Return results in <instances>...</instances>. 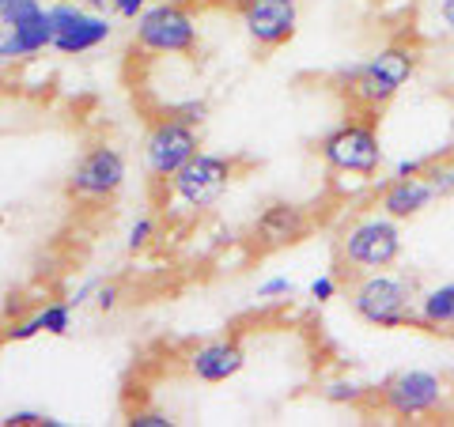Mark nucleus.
I'll use <instances>...</instances> for the list:
<instances>
[{
	"label": "nucleus",
	"instance_id": "2",
	"mask_svg": "<svg viewBox=\"0 0 454 427\" xmlns=\"http://www.w3.org/2000/svg\"><path fill=\"white\" fill-rule=\"evenodd\" d=\"M417 280L405 273H387V268H375V273H360V280L352 283L348 291V307L360 322L375 325V330H405V325H417Z\"/></svg>",
	"mask_w": 454,
	"mask_h": 427
},
{
	"label": "nucleus",
	"instance_id": "17",
	"mask_svg": "<svg viewBox=\"0 0 454 427\" xmlns=\"http://www.w3.org/2000/svg\"><path fill=\"white\" fill-rule=\"evenodd\" d=\"M424 178H428V186L435 190L439 201H450L454 197V159L450 155H428Z\"/></svg>",
	"mask_w": 454,
	"mask_h": 427
},
{
	"label": "nucleus",
	"instance_id": "10",
	"mask_svg": "<svg viewBox=\"0 0 454 427\" xmlns=\"http://www.w3.org/2000/svg\"><path fill=\"white\" fill-rule=\"evenodd\" d=\"M239 16H243L247 35L262 50H277L295 38L300 27V0H239Z\"/></svg>",
	"mask_w": 454,
	"mask_h": 427
},
{
	"label": "nucleus",
	"instance_id": "26",
	"mask_svg": "<svg viewBox=\"0 0 454 427\" xmlns=\"http://www.w3.org/2000/svg\"><path fill=\"white\" fill-rule=\"evenodd\" d=\"M310 299H315V303H330V299H337V280L318 276L315 283H310Z\"/></svg>",
	"mask_w": 454,
	"mask_h": 427
},
{
	"label": "nucleus",
	"instance_id": "3",
	"mask_svg": "<svg viewBox=\"0 0 454 427\" xmlns=\"http://www.w3.org/2000/svg\"><path fill=\"white\" fill-rule=\"evenodd\" d=\"M397 258H402V223L387 212H372L340 235V261L356 273L394 268Z\"/></svg>",
	"mask_w": 454,
	"mask_h": 427
},
{
	"label": "nucleus",
	"instance_id": "29",
	"mask_svg": "<svg viewBox=\"0 0 454 427\" xmlns=\"http://www.w3.org/2000/svg\"><path fill=\"white\" fill-rule=\"evenodd\" d=\"M424 167H428V159H402V163H394V178H413V175H424Z\"/></svg>",
	"mask_w": 454,
	"mask_h": 427
},
{
	"label": "nucleus",
	"instance_id": "9",
	"mask_svg": "<svg viewBox=\"0 0 454 427\" xmlns=\"http://www.w3.org/2000/svg\"><path fill=\"white\" fill-rule=\"evenodd\" d=\"M125 186V155L118 148H91L68 175V197L76 201H110Z\"/></svg>",
	"mask_w": 454,
	"mask_h": 427
},
{
	"label": "nucleus",
	"instance_id": "12",
	"mask_svg": "<svg viewBox=\"0 0 454 427\" xmlns=\"http://www.w3.org/2000/svg\"><path fill=\"white\" fill-rule=\"evenodd\" d=\"M435 201H439V197H435V190L428 186V178H424V175L390 178L387 190L379 193V212H387V216H394L397 223H405V220L424 216V212H428Z\"/></svg>",
	"mask_w": 454,
	"mask_h": 427
},
{
	"label": "nucleus",
	"instance_id": "34",
	"mask_svg": "<svg viewBox=\"0 0 454 427\" xmlns=\"http://www.w3.org/2000/svg\"><path fill=\"white\" fill-rule=\"evenodd\" d=\"M450 73H454V65H450Z\"/></svg>",
	"mask_w": 454,
	"mask_h": 427
},
{
	"label": "nucleus",
	"instance_id": "24",
	"mask_svg": "<svg viewBox=\"0 0 454 427\" xmlns=\"http://www.w3.org/2000/svg\"><path fill=\"white\" fill-rule=\"evenodd\" d=\"M118 299H121L118 283H98V288H95V307L103 310V314H110V310L118 307Z\"/></svg>",
	"mask_w": 454,
	"mask_h": 427
},
{
	"label": "nucleus",
	"instance_id": "27",
	"mask_svg": "<svg viewBox=\"0 0 454 427\" xmlns=\"http://www.w3.org/2000/svg\"><path fill=\"white\" fill-rule=\"evenodd\" d=\"M148 238H152V220H137V223L129 227V250H133V253L145 250Z\"/></svg>",
	"mask_w": 454,
	"mask_h": 427
},
{
	"label": "nucleus",
	"instance_id": "15",
	"mask_svg": "<svg viewBox=\"0 0 454 427\" xmlns=\"http://www.w3.org/2000/svg\"><path fill=\"white\" fill-rule=\"evenodd\" d=\"M417 325L428 333H454V280L428 288L417 303Z\"/></svg>",
	"mask_w": 454,
	"mask_h": 427
},
{
	"label": "nucleus",
	"instance_id": "6",
	"mask_svg": "<svg viewBox=\"0 0 454 427\" xmlns=\"http://www.w3.org/2000/svg\"><path fill=\"white\" fill-rule=\"evenodd\" d=\"M137 46L145 53H190L197 46V23L182 4H152L137 16Z\"/></svg>",
	"mask_w": 454,
	"mask_h": 427
},
{
	"label": "nucleus",
	"instance_id": "18",
	"mask_svg": "<svg viewBox=\"0 0 454 427\" xmlns=\"http://www.w3.org/2000/svg\"><path fill=\"white\" fill-rule=\"evenodd\" d=\"M38 322H42V333H50V337H68V333H73V303L42 307V310H38Z\"/></svg>",
	"mask_w": 454,
	"mask_h": 427
},
{
	"label": "nucleus",
	"instance_id": "31",
	"mask_svg": "<svg viewBox=\"0 0 454 427\" xmlns=\"http://www.w3.org/2000/svg\"><path fill=\"white\" fill-rule=\"evenodd\" d=\"M95 288H98V280H88V283H83V288H76V295H73V299H68V303H73V307H80V303H88V295H95Z\"/></svg>",
	"mask_w": 454,
	"mask_h": 427
},
{
	"label": "nucleus",
	"instance_id": "25",
	"mask_svg": "<svg viewBox=\"0 0 454 427\" xmlns=\"http://www.w3.org/2000/svg\"><path fill=\"white\" fill-rule=\"evenodd\" d=\"M38 333H42V322H38V314H35V318L20 322V325H12V330L4 333V340H12V345H16V340H31V337H38Z\"/></svg>",
	"mask_w": 454,
	"mask_h": 427
},
{
	"label": "nucleus",
	"instance_id": "20",
	"mask_svg": "<svg viewBox=\"0 0 454 427\" xmlns=\"http://www.w3.org/2000/svg\"><path fill=\"white\" fill-rule=\"evenodd\" d=\"M4 427H65V420L42 416V412H12V416L0 420Z\"/></svg>",
	"mask_w": 454,
	"mask_h": 427
},
{
	"label": "nucleus",
	"instance_id": "14",
	"mask_svg": "<svg viewBox=\"0 0 454 427\" xmlns=\"http://www.w3.org/2000/svg\"><path fill=\"white\" fill-rule=\"evenodd\" d=\"M53 38H57V27H53V19H50V12L42 8L38 16L23 19V23H16V27H8V38L0 42V61L42 53L46 46H53Z\"/></svg>",
	"mask_w": 454,
	"mask_h": 427
},
{
	"label": "nucleus",
	"instance_id": "4",
	"mask_svg": "<svg viewBox=\"0 0 454 427\" xmlns=\"http://www.w3.org/2000/svg\"><path fill=\"white\" fill-rule=\"evenodd\" d=\"M322 163L337 170V175H356V178H375L382 167V144H379V129L372 118L360 121H345L333 133L322 136Z\"/></svg>",
	"mask_w": 454,
	"mask_h": 427
},
{
	"label": "nucleus",
	"instance_id": "8",
	"mask_svg": "<svg viewBox=\"0 0 454 427\" xmlns=\"http://www.w3.org/2000/svg\"><path fill=\"white\" fill-rule=\"evenodd\" d=\"M197 148H201V140H197V129L190 121L163 118L148 133V140H145V167H148V175L155 182H170L197 155Z\"/></svg>",
	"mask_w": 454,
	"mask_h": 427
},
{
	"label": "nucleus",
	"instance_id": "28",
	"mask_svg": "<svg viewBox=\"0 0 454 427\" xmlns=\"http://www.w3.org/2000/svg\"><path fill=\"white\" fill-rule=\"evenodd\" d=\"M145 4H148V0H110V8L118 12L121 19H137L140 12H145Z\"/></svg>",
	"mask_w": 454,
	"mask_h": 427
},
{
	"label": "nucleus",
	"instance_id": "30",
	"mask_svg": "<svg viewBox=\"0 0 454 427\" xmlns=\"http://www.w3.org/2000/svg\"><path fill=\"white\" fill-rule=\"evenodd\" d=\"M175 118H182V121L197 125V121L205 118V103H186V106H178V110H175Z\"/></svg>",
	"mask_w": 454,
	"mask_h": 427
},
{
	"label": "nucleus",
	"instance_id": "1",
	"mask_svg": "<svg viewBox=\"0 0 454 427\" xmlns=\"http://www.w3.org/2000/svg\"><path fill=\"white\" fill-rule=\"evenodd\" d=\"M417 68H420V53L413 46L397 42V46L379 50L375 57H367L364 65L348 68V76H345L348 106L356 110L360 118H375V113L387 110L397 98V91L417 76Z\"/></svg>",
	"mask_w": 454,
	"mask_h": 427
},
{
	"label": "nucleus",
	"instance_id": "23",
	"mask_svg": "<svg viewBox=\"0 0 454 427\" xmlns=\"http://www.w3.org/2000/svg\"><path fill=\"white\" fill-rule=\"evenodd\" d=\"M129 423L133 427H175L178 420L170 416V412H133Z\"/></svg>",
	"mask_w": 454,
	"mask_h": 427
},
{
	"label": "nucleus",
	"instance_id": "19",
	"mask_svg": "<svg viewBox=\"0 0 454 427\" xmlns=\"http://www.w3.org/2000/svg\"><path fill=\"white\" fill-rule=\"evenodd\" d=\"M38 12H42L38 0H0V23L4 27H16L23 19L38 16Z\"/></svg>",
	"mask_w": 454,
	"mask_h": 427
},
{
	"label": "nucleus",
	"instance_id": "5",
	"mask_svg": "<svg viewBox=\"0 0 454 427\" xmlns=\"http://www.w3.org/2000/svg\"><path fill=\"white\" fill-rule=\"evenodd\" d=\"M447 401V382L420 371V367H409V371H397L394 378L382 382L379 390V405L390 412L394 420H420V416H435Z\"/></svg>",
	"mask_w": 454,
	"mask_h": 427
},
{
	"label": "nucleus",
	"instance_id": "13",
	"mask_svg": "<svg viewBox=\"0 0 454 427\" xmlns=\"http://www.w3.org/2000/svg\"><path fill=\"white\" fill-rule=\"evenodd\" d=\"M247 367V352L239 348V340H208L190 355V375L216 386V382L235 378Z\"/></svg>",
	"mask_w": 454,
	"mask_h": 427
},
{
	"label": "nucleus",
	"instance_id": "16",
	"mask_svg": "<svg viewBox=\"0 0 454 427\" xmlns=\"http://www.w3.org/2000/svg\"><path fill=\"white\" fill-rule=\"evenodd\" d=\"M106 38H110V19H103V16H95V12H91L83 23H76V27H68V31L57 35L53 50L65 53V57H76V53H88L95 46H103Z\"/></svg>",
	"mask_w": 454,
	"mask_h": 427
},
{
	"label": "nucleus",
	"instance_id": "21",
	"mask_svg": "<svg viewBox=\"0 0 454 427\" xmlns=\"http://www.w3.org/2000/svg\"><path fill=\"white\" fill-rule=\"evenodd\" d=\"M364 397V386L360 382H330V386H325V401H348V405H356Z\"/></svg>",
	"mask_w": 454,
	"mask_h": 427
},
{
	"label": "nucleus",
	"instance_id": "11",
	"mask_svg": "<svg viewBox=\"0 0 454 427\" xmlns=\"http://www.w3.org/2000/svg\"><path fill=\"white\" fill-rule=\"evenodd\" d=\"M310 227H315V220H310L300 205L277 201L254 220V238H258L265 250H280V246H292V242L307 238Z\"/></svg>",
	"mask_w": 454,
	"mask_h": 427
},
{
	"label": "nucleus",
	"instance_id": "7",
	"mask_svg": "<svg viewBox=\"0 0 454 427\" xmlns=\"http://www.w3.org/2000/svg\"><path fill=\"white\" fill-rule=\"evenodd\" d=\"M235 182V163L212 151H197L193 159L170 178V193L186 208H208L216 205L223 190Z\"/></svg>",
	"mask_w": 454,
	"mask_h": 427
},
{
	"label": "nucleus",
	"instance_id": "32",
	"mask_svg": "<svg viewBox=\"0 0 454 427\" xmlns=\"http://www.w3.org/2000/svg\"><path fill=\"white\" fill-rule=\"evenodd\" d=\"M439 19H443L447 31L454 35V0H439Z\"/></svg>",
	"mask_w": 454,
	"mask_h": 427
},
{
	"label": "nucleus",
	"instance_id": "33",
	"mask_svg": "<svg viewBox=\"0 0 454 427\" xmlns=\"http://www.w3.org/2000/svg\"><path fill=\"white\" fill-rule=\"evenodd\" d=\"M106 4H110V0H88V8H91V12H103Z\"/></svg>",
	"mask_w": 454,
	"mask_h": 427
},
{
	"label": "nucleus",
	"instance_id": "22",
	"mask_svg": "<svg viewBox=\"0 0 454 427\" xmlns=\"http://www.w3.org/2000/svg\"><path fill=\"white\" fill-rule=\"evenodd\" d=\"M292 295H295V283L288 276H273L258 288V299H292Z\"/></svg>",
	"mask_w": 454,
	"mask_h": 427
}]
</instances>
